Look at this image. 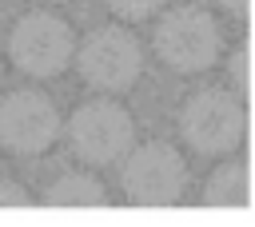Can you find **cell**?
I'll list each match as a JSON object with an SVG mask.
<instances>
[{"label":"cell","mask_w":255,"mask_h":227,"mask_svg":"<svg viewBox=\"0 0 255 227\" xmlns=\"http://www.w3.org/2000/svg\"><path fill=\"white\" fill-rule=\"evenodd\" d=\"M60 135V112L44 92L20 88L0 100V143L12 155H40Z\"/></svg>","instance_id":"7"},{"label":"cell","mask_w":255,"mask_h":227,"mask_svg":"<svg viewBox=\"0 0 255 227\" xmlns=\"http://www.w3.org/2000/svg\"><path fill=\"white\" fill-rule=\"evenodd\" d=\"M243 127H247L243 104L219 88H203L179 108V135L199 155H223L239 147Z\"/></svg>","instance_id":"3"},{"label":"cell","mask_w":255,"mask_h":227,"mask_svg":"<svg viewBox=\"0 0 255 227\" xmlns=\"http://www.w3.org/2000/svg\"><path fill=\"white\" fill-rule=\"evenodd\" d=\"M24 203H28V191L8 183V179H0V207H24Z\"/></svg>","instance_id":"12"},{"label":"cell","mask_w":255,"mask_h":227,"mask_svg":"<svg viewBox=\"0 0 255 227\" xmlns=\"http://www.w3.org/2000/svg\"><path fill=\"white\" fill-rule=\"evenodd\" d=\"M227 12H235V16H247V0H219Z\"/></svg>","instance_id":"13"},{"label":"cell","mask_w":255,"mask_h":227,"mask_svg":"<svg viewBox=\"0 0 255 227\" xmlns=\"http://www.w3.org/2000/svg\"><path fill=\"white\" fill-rule=\"evenodd\" d=\"M72 52H76L72 28L60 16H52V12L20 16L12 36H8V56L28 76H56V72H64Z\"/></svg>","instance_id":"5"},{"label":"cell","mask_w":255,"mask_h":227,"mask_svg":"<svg viewBox=\"0 0 255 227\" xmlns=\"http://www.w3.org/2000/svg\"><path fill=\"white\" fill-rule=\"evenodd\" d=\"M163 0H108V8L124 20H147L151 12H159Z\"/></svg>","instance_id":"10"},{"label":"cell","mask_w":255,"mask_h":227,"mask_svg":"<svg viewBox=\"0 0 255 227\" xmlns=\"http://www.w3.org/2000/svg\"><path fill=\"white\" fill-rule=\"evenodd\" d=\"M155 52L175 72H207L219 60V24L203 8H171L155 24Z\"/></svg>","instance_id":"2"},{"label":"cell","mask_w":255,"mask_h":227,"mask_svg":"<svg viewBox=\"0 0 255 227\" xmlns=\"http://www.w3.org/2000/svg\"><path fill=\"white\" fill-rule=\"evenodd\" d=\"M44 203L48 207H104L108 203V191L88 171H68V175H60L44 191Z\"/></svg>","instance_id":"8"},{"label":"cell","mask_w":255,"mask_h":227,"mask_svg":"<svg viewBox=\"0 0 255 227\" xmlns=\"http://www.w3.org/2000/svg\"><path fill=\"white\" fill-rule=\"evenodd\" d=\"M68 139L84 163L104 167V163L124 159V151L135 143V123L116 100H88L72 112Z\"/></svg>","instance_id":"4"},{"label":"cell","mask_w":255,"mask_h":227,"mask_svg":"<svg viewBox=\"0 0 255 227\" xmlns=\"http://www.w3.org/2000/svg\"><path fill=\"white\" fill-rule=\"evenodd\" d=\"M80 76L100 88V92H128L135 80H139V68H143V56H139V44L135 36H128L124 28H96L80 40Z\"/></svg>","instance_id":"6"},{"label":"cell","mask_w":255,"mask_h":227,"mask_svg":"<svg viewBox=\"0 0 255 227\" xmlns=\"http://www.w3.org/2000/svg\"><path fill=\"white\" fill-rule=\"evenodd\" d=\"M227 76H231L235 96H247V48H235V52H231V60H227Z\"/></svg>","instance_id":"11"},{"label":"cell","mask_w":255,"mask_h":227,"mask_svg":"<svg viewBox=\"0 0 255 227\" xmlns=\"http://www.w3.org/2000/svg\"><path fill=\"white\" fill-rule=\"evenodd\" d=\"M120 183H124L131 203H139V207H167V203H175L183 195L187 167H183V155L171 143L155 139V143H139V147L124 151Z\"/></svg>","instance_id":"1"},{"label":"cell","mask_w":255,"mask_h":227,"mask_svg":"<svg viewBox=\"0 0 255 227\" xmlns=\"http://www.w3.org/2000/svg\"><path fill=\"white\" fill-rule=\"evenodd\" d=\"M207 207H247V167L243 163H219L203 183Z\"/></svg>","instance_id":"9"}]
</instances>
